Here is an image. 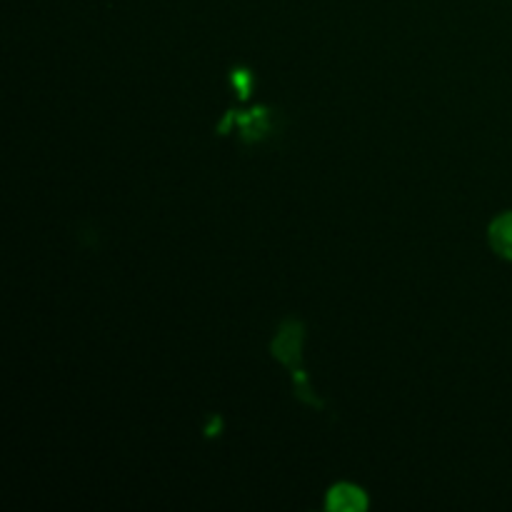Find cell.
<instances>
[{
    "instance_id": "obj_1",
    "label": "cell",
    "mask_w": 512,
    "mask_h": 512,
    "mask_svg": "<svg viewBox=\"0 0 512 512\" xmlns=\"http://www.w3.org/2000/svg\"><path fill=\"white\" fill-rule=\"evenodd\" d=\"M368 508V498L360 488L350 483H340L330 490L328 495V510L335 512H358Z\"/></svg>"
},
{
    "instance_id": "obj_2",
    "label": "cell",
    "mask_w": 512,
    "mask_h": 512,
    "mask_svg": "<svg viewBox=\"0 0 512 512\" xmlns=\"http://www.w3.org/2000/svg\"><path fill=\"white\" fill-rule=\"evenodd\" d=\"M300 340H303V328L298 323H288L275 340V355L285 365H295V360L300 358Z\"/></svg>"
},
{
    "instance_id": "obj_3",
    "label": "cell",
    "mask_w": 512,
    "mask_h": 512,
    "mask_svg": "<svg viewBox=\"0 0 512 512\" xmlns=\"http://www.w3.org/2000/svg\"><path fill=\"white\" fill-rule=\"evenodd\" d=\"M488 238L500 258L512 260V210L493 220V225H490L488 230Z\"/></svg>"
}]
</instances>
